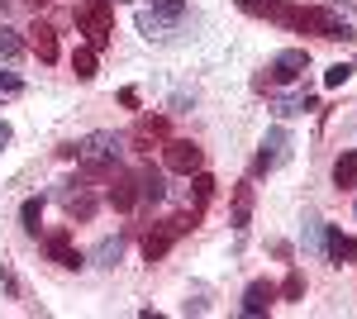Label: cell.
Here are the masks:
<instances>
[{
    "instance_id": "1",
    "label": "cell",
    "mask_w": 357,
    "mask_h": 319,
    "mask_svg": "<svg viewBox=\"0 0 357 319\" xmlns=\"http://www.w3.org/2000/svg\"><path fill=\"white\" fill-rule=\"evenodd\" d=\"M119 153H124V138L110 129L100 133H86L77 143V162H82V177L86 181H110L114 167H119Z\"/></svg>"
},
{
    "instance_id": "2",
    "label": "cell",
    "mask_w": 357,
    "mask_h": 319,
    "mask_svg": "<svg viewBox=\"0 0 357 319\" xmlns=\"http://www.w3.org/2000/svg\"><path fill=\"white\" fill-rule=\"evenodd\" d=\"M291 29L319 34V38H357V24L343 15V10H329V5H296Z\"/></svg>"
},
{
    "instance_id": "3",
    "label": "cell",
    "mask_w": 357,
    "mask_h": 319,
    "mask_svg": "<svg viewBox=\"0 0 357 319\" xmlns=\"http://www.w3.org/2000/svg\"><path fill=\"white\" fill-rule=\"evenodd\" d=\"M195 219H200V214L191 210V214H172V219H162V224H153V229L143 234V243H138V248H143V262H162L167 253H172V243L195 229Z\"/></svg>"
},
{
    "instance_id": "4",
    "label": "cell",
    "mask_w": 357,
    "mask_h": 319,
    "mask_svg": "<svg viewBox=\"0 0 357 319\" xmlns=\"http://www.w3.org/2000/svg\"><path fill=\"white\" fill-rule=\"evenodd\" d=\"M77 34H86V43L96 48V53H105L114 38V10L110 0H96V5H82L77 10Z\"/></svg>"
},
{
    "instance_id": "5",
    "label": "cell",
    "mask_w": 357,
    "mask_h": 319,
    "mask_svg": "<svg viewBox=\"0 0 357 319\" xmlns=\"http://www.w3.org/2000/svg\"><path fill=\"white\" fill-rule=\"evenodd\" d=\"M57 205L67 210V219H96V210H100V200H96V191L86 186V177H77V181H62L57 186Z\"/></svg>"
},
{
    "instance_id": "6",
    "label": "cell",
    "mask_w": 357,
    "mask_h": 319,
    "mask_svg": "<svg viewBox=\"0 0 357 319\" xmlns=\"http://www.w3.org/2000/svg\"><path fill=\"white\" fill-rule=\"evenodd\" d=\"M162 162H167V172L195 177V172L205 167V148L191 143V138H167V143H162Z\"/></svg>"
},
{
    "instance_id": "7",
    "label": "cell",
    "mask_w": 357,
    "mask_h": 319,
    "mask_svg": "<svg viewBox=\"0 0 357 319\" xmlns=\"http://www.w3.org/2000/svg\"><path fill=\"white\" fill-rule=\"evenodd\" d=\"M286 148H291V133L286 129H267L257 158H252V177H267L272 167H281V162H286Z\"/></svg>"
},
{
    "instance_id": "8",
    "label": "cell",
    "mask_w": 357,
    "mask_h": 319,
    "mask_svg": "<svg viewBox=\"0 0 357 319\" xmlns=\"http://www.w3.org/2000/svg\"><path fill=\"white\" fill-rule=\"evenodd\" d=\"M43 248H48V258H53L62 272H82L86 267V258L77 253V243H72L67 229H48V234H43Z\"/></svg>"
},
{
    "instance_id": "9",
    "label": "cell",
    "mask_w": 357,
    "mask_h": 319,
    "mask_svg": "<svg viewBox=\"0 0 357 319\" xmlns=\"http://www.w3.org/2000/svg\"><path fill=\"white\" fill-rule=\"evenodd\" d=\"M167 143V119L162 114H143L134 124V133H129V148L134 153H153V148H162Z\"/></svg>"
},
{
    "instance_id": "10",
    "label": "cell",
    "mask_w": 357,
    "mask_h": 319,
    "mask_svg": "<svg viewBox=\"0 0 357 319\" xmlns=\"http://www.w3.org/2000/svg\"><path fill=\"white\" fill-rule=\"evenodd\" d=\"M138 205V172H124V167H114L110 177V210L129 214Z\"/></svg>"
},
{
    "instance_id": "11",
    "label": "cell",
    "mask_w": 357,
    "mask_h": 319,
    "mask_svg": "<svg viewBox=\"0 0 357 319\" xmlns=\"http://www.w3.org/2000/svg\"><path fill=\"white\" fill-rule=\"evenodd\" d=\"M301 72H310V53L305 48H281L272 57V81H301Z\"/></svg>"
},
{
    "instance_id": "12",
    "label": "cell",
    "mask_w": 357,
    "mask_h": 319,
    "mask_svg": "<svg viewBox=\"0 0 357 319\" xmlns=\"http://www.w3.org/2000/svg\"><path fill=\"white\" fill-rule=\"evenodd\" d=\"M272 300H281L272 281H248V291H243V315H248V319L267 315V310H272Z\"/></svg>"
},
{
    "instance_id": "13",
    "label": "cell",
    "mask_w": 357,
    "mask_h": 319,
    "mask_svg": "<svg viewBox=\"0 0 357 319\" xmlns=\"http://www.w3.org/2000/svg\"><path fill=\"white\" fill-rule=\"evenodd\" d=\"M324 253H329V262L333 267H343V262H353L357 258V239H348V234H343V229H324Z\"/></svg>"
},
{
    "instance_id": "14",
    "label": "cell",
    "mask_w": 357,
    "mask_h": 319,
    "mask_svg": "<svg viewBox=\"0 0 357 319\" xmlns=\"http://www.w3.org/2000/svg\"><path fill=\"white\" fill-rule=\"evenodd\" d=\"M29 48L38 53V62H57V34H53V24L33 20V29H29Z\"/></svg>"
},
{
    "instance_id": "15",
    "label": "cell",
    "mask_w": 357,
    "mask_h": 319,
    "mask_svg": "<svg viewBox=\"0 0 357 319\" xmlns=\"http://www.w3.org/2000/svg\"><path fill=\"white\" fill-rule=\"evenodd\" d=\"M333 186L338 191H357V148L338 153V162H333Z\"/></svg>"
},
{
    "instance_id": "16",
    "label": "cell",
    "mask_w": 357,
    "mask_h": 319,
    "mask_svg": "<svg viewBox=\"0 0 357 319\" xmlns=\"http://www.w3.org/2000/svg\"><path fill=\"white\" fill-rule=\"evenodd\" d=\"M72 72H77V81H96V72H100V53H96L91 43H82V48L72 53Z\"/></svg>"
},
{
    "instance_id": "17",
    "label": "cell",
    "mask_w": 357,
    "mask_h": 319,
    "mask_svg": "<svg viewBox=\"0 0 357 319\" xmlns=\"http://www.w3.org/2000/svg\"><path fill=\"white\" fill-rule=\"evenodd\" d=\"M248 224H252V181H243V186H234V229L243 234Z\"/></svg>"
},
{
    "instance_id": "18",
    "label": "cell",
    "mask_w": 357,
    "mask_h": 319,
    "mask_svg": "<svg viewBox=\"0 0 357 319\" xmlns=\"http://www.w3.org/2000/svg\"><path fill=\"white\" fill-rule=\"evenodd\" d=\"M20 224H24L29 239H38V229H43V195H29L20 205Z\"/></svg>"
},
{
    "instance_id": "19",
    "label": "cell",
    "mask_w": 357,
    "mask_h": 319,
    "mask_svg": "<svg viewBox=\"0 0 357 319\" xmlns=\"http://www.w3.org/2000/svg\"><path fill=\"white\" fill-rule=\"evenodd\" d=\"M138 195L158 205V200L167 195V186H162V172H153V167H143V172H138Z\"/></svg>"
},
{
    "instance_id": "20",
    "label": "cell",
    "mask_w": 357,
    "mask_h": 319,
    "mask_svg": "<svg viewBox=\"0 0 357 319\" xmlns=\"http://www.w3.org/2000/svg\"><path fill=\"white\" fill-rule=\"evenodd\" d=\"M215 186H220V181H215V177H210L205 167H200V172L191 177V191H195V214H200L205 205H210V200H215Z\"/></svg>"
},
{
    "instance_id": "21",
    "label": "cell",
    "mask_w": 357,
    "mask_h": 319,
    "mask_svg": "<svg viewBox=\"0 0 357 319\" xmlns=\"http://www.w3.org/2000/svg\"><path fill=\"white\" fill-rule=\"evenodd\" d=\"M314 110V96L305 91V96H286V101H276V114L281 119H291V114H310Z\"/></svg>"
},
{
    "instance_id": "22",
    "label": "cell",
    "mask_w": 357,
    "mask_h": 319,
    "mask_svg": "<svg viewBox=\"0 0 357 319\" xmlns=\"http://www.w3.org/2000/svg\"><path fill=\"white\" fill-rule=\"evenodd\" d=\"M324 219H305V234H301V243H305V253H324Z\"/></svg>"
},
{
    "instance_id": "23",
    "label": "cell",
    "mask_w": 357,
    "mask_h": 319,
    "mask_svg": "<svg viewBox=\"0 0 357 319\" xmlns=\"http://www.w3.org/2000/svg\"><path fill=\"white\" fill-rule=\"evenodd\" d=\"M119 258H124V239H105L96 248V267H114Z\"/></svg>"
},
{
    "instance_id": "24",
    "label": "cell",
    "mask_w": 357,
    "mask_h": 319,
    "mask_svg": "<svg viewBox=\"0 0 357 319\" xmlns=\"http://www.w3.org/2000/svg\"><path fill=\"white\" fill-rule=\"evenodd\" d=\"M20 53H24V38H20L15 29H5V24H0V57L10 62V57H20Z\"/></svg>"
},
{
    "instance_id": "25",
    "label": "cell",
    "mask_w": 357,
    "mask_h": 319,
    "mask_svg": "<svg viewBox=\"0 0 357 319\" xmlns=\"http://www.w3.org/2000/svg\"><path fill=\"white\" fill-rule=\"evenodd\" d=\"M276 295H281V300H301L305 295V272H291V276L276 286Z\"/></svg>"
},
{
    "instance_id": "26",
    "label": "cell",
    "mask_w": 357,
    "mask_h": 319,
    "mask_svg": "<svg viewBox=\"0 0 357 319\" xmlns=\"http://www.w3.org/2000/svg\"><path fill=\"white\" fill-rule=\"evenodd\" d=\"M153 15H162L167 24H176L186 15V0H153Z\"/></svg>"
},
{
    "instance_id": "27",
    "label": "cell",
    "mask_w": 357,
    "mask_h": 319,
    "mask_svg": "<svg viewBox=\"0 0 357 319\" xmlns=\"http://www.w3.org/2000/svg\"><path fill=\"white\" fill-rule=\"evenodd\" d=\"M348 77H353V62H333L329 72H324V86H343Z\"/></svg>"
},
{
    "instance_id": "28",
    "label": "cell",
    "mask_w": 357,
    "mask_h": 319,
    "mask_svg": "<svg viewBox=\"0 0 357 319\" xmlns=\"http://www.w3.org/2000/svg\"><path fill=\"white\" fill-rule=\"evenodd\" d=\"M20 86H24V81L15 77V72H0V91H5V96H15V91H20Z\"/></svg>"
},
{
    "instance_id": "29",
    "label": "cell",
    "mask_w": 357,
    "mask_h": 319,
    "mask_svg": "<svg viewBox=\"0 0 357 319\" xmlns=\"http://www.w3.org/2000/svg\"><path fill=\"white\" fill-rule=\"evenodd\" d=\"M119 105H124V110H138V91H134V86H124V91H119Z\"/></svg>"
},
{
    "instance_id": "30",
    "label": "cell",
    "mask_w": 357,
    "mask_h": 319,
    "mask_svg": "<svg viewBox=\"0 0 357 319\" xmlns=\"http://www.w3.org/2000/svg\"><path fill=\"white\" fill-rule=\"evenodd\" d=\"M0 276H5V291H10V295H20V281H15V272H10V262L0 267Z\"/></svg>"
},
{
    "instance_id": "31",
    "label": "cell",
    "mask_w": 357,
    "mask_h": 319,
    "mask_svg": "<svg viewBox=\"0 0 357 319\" xmlns=\"http://www.w3.org/2000/svg\"><path fill=\"white\" fill-rule=\"evenodd\" d=\"M10 138H15V129H10V124H5V119H0V148H5V143H10Z\"/></svg>"
},
{
    "instance_id": "32",
    "label": "cell",
    "mask_w": 357,
    "mask_h": 319,
    "mask_svg": "<svg viewBox=\"0 0 357 319\" xmlns=\"http://www.w3.org/2000/svg\"><path fill=\"white\" fill-rule=\"evenodd\" d=\"M29 5H33V10H43V5H53V0H29Z\"/></svg>"
},
{
    "instance_id": "33",
    "label": "cell",
    "mask_w": 357,
    "mask_h": 319,
    "mask_svg": "<svg viewBox=\"0 0 357 319\" xmlns=\"http://www.w3.org/2000/svg\"><path fill=\"white\" fill-rule=\"evenodd\" d=\"M114 5H129V0H114Z\"/></svg>"
}]
</instances>
